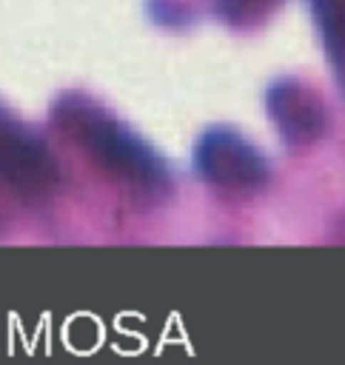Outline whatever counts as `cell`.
<instances>
[{"label":"cell","instance_id":"obj_1","mask_svg":"<svg viewBox=\"0 0 345 365\" xmlns=\"http://www.w3.org/2000/svg\"><path fill=\"white\" fill-rule=\"evenodd\" d=\"M57 120L71 128L108 168L128 174L134 180H154L160 174V163L125 125L103 114L94 103L83 97H63L57 103Z\"/></svg>","mask_w":345,"mask_h":365},{"label":"cell","instance_id":"obj_6","mask_svg":"<svg viewBox=\"0 0 345 365\" xmlns=\"http://www.w3.org/2000/svg\"><path fill=\"white\" fill-rule=\"evenodd\" d=\"M279 0H217L214 9H217V17L222 23H231V26H251L254 20L265 17V11L271 6H277Z\"/></svg>","mask_w":345,"mask_h":365},{"label":"cell","instance_id":"obj_2","mask_svg":"<svg viewBox=\"0 0 345 365\" xmlns=\"http://www.w3.org/2000/svg\"><path fill=\"white\" fill-rule=\"evenodd\" d=\"M197 163L205 177L217 182H257L262 177V157L240 134L214 128L200 140Z\"/></svg>","mask_w":345,"mask_h":365},{"label":"cell","instance_id":"obj_4","mask_svg":"<svg viewBox=\"0 0 345 365\" xmlns=\"http://www.w3.org/2000/svg\"><path fill=\"white\" fill-rule=\"evenodd\" d=\"M48 168V151L20 123H14L0 106V174L31 177Z\"/></svg>","mask_w":345,"mask_h":365},{"label":"cell","instance_id":"obj_5","mask_svg":"<svg viewBox=\"0 0 345 365\" xmlns=\"http://www.w3.org/2000/svg\"><path fill=\"white\" fill-rule=\"evenodd\" d=\"M311 11H314V23L319 29V40L328 51V60L334 63V68H339L342 60V17H339V0H311Z\"/></svg>","mask_w":345,"mask_h":365},{"label":"cell","instance_id":"obj_3","mask_svg":"<svg viewBox=\"0 0 345 365\" xmlns=\"http://www.w3.org/2000/svg\"><path fill=\"white\" fill-rule=\"evenodd\" d=\"M268 111L282 137L291 143H308L322 134L325 108L314 97V91H308L297 80H277L268 88Z\"/></svg>","mask_w":345,"mask_h":365}]
</instances>
